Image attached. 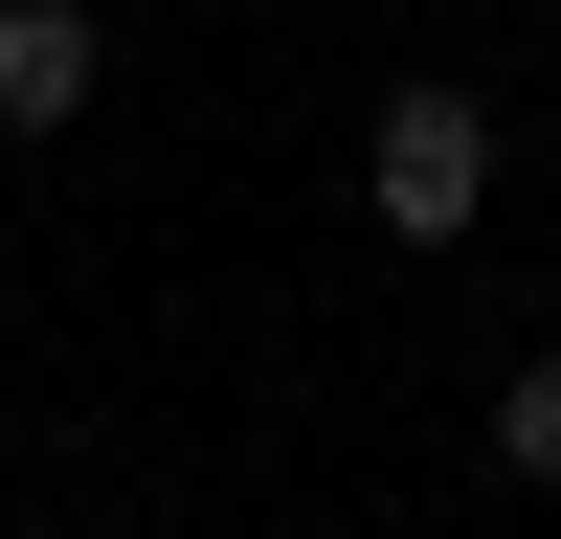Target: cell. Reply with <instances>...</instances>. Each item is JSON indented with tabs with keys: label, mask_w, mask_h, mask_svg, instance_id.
Here are the masks:
<instances>
[{
	"label": "cell",
	"mask_w": 561,
	"mask_h": 539,
	"mask_svg": "<svg viewBox=\"0 0 561 539\" xmlns=\"http://www.w3.org/2000/svg\"><path fill=\"white\" fill-rule=\"evenodd\" d=\"M359 203H382V248H449V225H472L494 203V113H472V90H382V135H359Z\"/></svg>",
	"instance_id": "obj_1"
},
{
	"label": "cell",
	"mask_w": 561,
	"mask_h": 539,
	"mask_svg": "<svg viewBox=\"0 0 561 539\" xmlns=\"http://www.w3.org/2000/svg\"><path fill=\"white\" fill-rule=\"evenodd\" d=\"M90 113V23L68 0H0V135H68Z\"/></svg>",
	"instance_id": "obj_2"
},
{
	"label": "cell",
	"mask_w": 561,
	"mask_h": 539,
	"mask_svg": "<svg viewBox=\"0 0 561 539\" xmlns=\"http://www.w3.org/2000/svg\"><path fill=\"white\" fill-rule=\"evenodd\" d=\"M494 472H539V494H561V359H517V382H494Z\"/></svg>",
	"instance_id": "obj_3"
}]
</instances>
